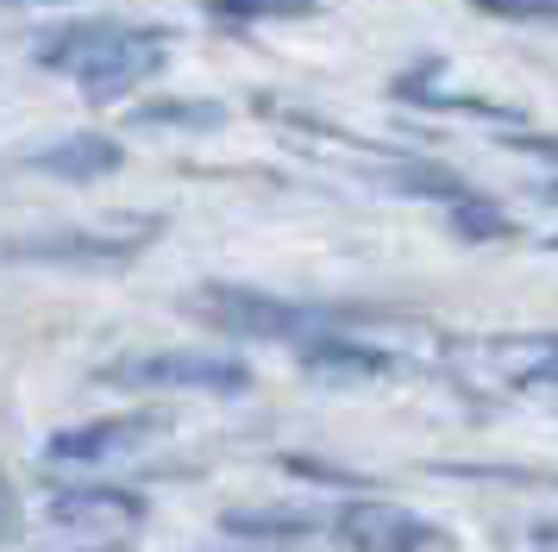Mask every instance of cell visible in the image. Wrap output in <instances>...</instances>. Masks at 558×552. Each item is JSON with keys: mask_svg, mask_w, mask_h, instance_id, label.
<instances>
[{"mask_svg": "<svg viewBox=\"0 0 558 552\" xmlns=\"http://www.w3.org/2000/svg\"><path fill=\"white\" fill-rule=\"evenodd\" d=\"M163 57H170V32H157V25H113V20L63 25V32H45V45H38V63L76 75L82 95L95 107L132 95L138 82H151L163 70Z\"/></svg>", "mask_w": 558, "mask_h": 552, "instance_id": "cell-1", "label": "cell"}, {"mask_svg": "<svg viewBox=\"0 0 558 552\" xmlns=\"http://www.w3.org/2000/svg\"><path fill=\"white\" fill-rule=\"evenodd\" d=\"M189 314L220 326L232 339H282V346H307L327 333V314L307 301H282L270 289H245V283H202L189 296Z\"/></svg>", "mask_w": 558, "mask_h": 552, "instance_id": "cell-2", "label": "cell"}, {"mask_svg": "<svg viewBox=\"0 0 558 552\" xmlns=\"http://www.w3.org/2000/svg\"><path fill=\"white\" fill-rule=\"evenodd\" d=\"M107 376L126 389H202V396H245L252 389V364L220 358V351H145V358L107 364Z\"/></svg>", "mask_w": 558, "mask_h": 552, "instance_id": "cell-3", "label": "cell"}, {"mask_svg": "<svg viewBox=\"0 0 558 552\" xmlns=\"http://www.w3.org/2000/svg\"><path fill=\"white\" fill-rule=\"evenodd\" d=\"M157 433H170L163 408H132V415H107V421H88V427H63L45 446V465H107V458L151 446Z\"/></svg>", "mask_w": 558, "mask_h": 552, "instance_id": "cell-4", "label": "cell"}, {"mask_svg": "<svg viewBox=\"0 0 558 552\" xmlns=\"http://www.w3.org/2000/svg\"><path fill=\"white\" fill-rule=\"evenodd\" d=\"M332 540L345 552H427L439 533H433L421 515H408L396 502H377V496H357L332 515Z\"/></svg>", "mask_w": 558, "mask_h": 552, "instance_id": "cell-5", "label": "cell"}, {"mask_svg": "<svg viewBox=\"0 0 558 552\" xmlns=\"http://www.w3.org/2000/svg\"><path fill=\"white\" fill-rule=\"evenodd\" d=\"M145 245H151L145 232H51V239H13V245H0V257H13V264H82V271H113V264H132Z\"/></svg>", "mask_w": 558, "mask_h": 552, "instance_id": "cell-6", "label": "cell"}, {"mask_svg": "<svg viewBox=\"0 0 558 552\" xmlns=\"http://www.w3.org/2000/svg\"><path fill=\"white\" fill-rule=\"evenodd\" d=\"M51 521L70 533H120V527L145 521V496L138 490H113V483H82V490H57Z\"/></svg>", "mask_w": 558, "mask_h": 552, "instance_id": "cell-7", "label": "cell"}, {"mask_svg": "<svg viewBox=\"0 0 558 552\" xmlns=\"http://www.w3.org/2000/svg\"><path fill=\"white\" fill-rule=\"evenodd\" d=\"M26 164H32V170H45V176H63V182H95V176L120 170V139H101V132H70V139H57V145L32 151Z\"/></svg>", "mask_w": 558, "mask_h": 552, "instance_id": "cell-8", "label": "cell"}, {"mask_svg": "<svg viewBox=\"0 0 558 552\" xmlns=\"http://www.w3.org/2000/svg\"><path fill=\"white\" fill-rule=\"evenodd\" d=\"M295 351H302L307 371L332 376V383H352V376H383V371H389V351H383V346L339 339V333H320V339H307V346H295Z\"/></svg>", "mask_w": 558, "mask_h": 552, "instance_id": "cell-9", "label": "cell"}, {"mask_svg": "<svg viewBox=\"0 0 558 552\" xmlns=\"http://www.w3.org/2000/svg\"><path fill=\"white\" fill-rule=\"evenodd\" d=\"M220 533H232V540H307V533H320V515H307V508H227Z\"/></svg>", "mask_w": 558, "mask_h": 552, "instance_id": "cell-10", "label": "cell"}, {"mask_svg": "<svg viewBox=\"0 0 558 552\" xmlns=\"http://www.w3.org/2000/svg\"><path fill=\"white\" fill-rule=\"evenodd\" d=\"M132 125H177V132H214L227 125V107L220 100H177V95H157L132 107Z\"/></svg>", "mask_w": 558, "mask_h": 552, "instance_id": "cell-11", "label": "cell"}, {"mask_svg": "<svg viewBox=\"0 0 558 552\" xmlns=\"http://www.w3.org/2000/svg\"><path fill=\"white\" fill-rule=\"evenodd\" d=\"M214 20L252 25V20H314V0H202Z\"/></svg>", "mask_w": 558, "mask_h": 552, "instance_id": "cell-12", "label": "cell"}, {"mask_svg": "<svg viewBox=\"0 0 558 552\" xmlns=\"http://www.w3.org/2000/svg\"><path fill=\"white\" fill-rule=\"evenodd\" d=\"M452 232L458 239H471V245H489V239H514V226H508V214H496L489 201H464V207H452Z\"/></svg>", "mask_w": 558, "mask_h": 552, "instance_id": "cell-13", "label": "cell"}, {"mask_svg": "<svg viewBox=\"0 0 558 552\" xmlns=\"http://www.w3.org/2000/svg\"><path fill=\"white\" fill-rule=\"evenodd\" d=\"M558 0H477V13L489 20H553Z\"/></svg>", "mask_w": 558, "mask_h": 552, "instance_id": "cell-14", "label": "cell"}, {"mask_svg": "<svg viewBox=\"0 0 558 552\" xmlns=\"http://www.w3.org/2000/svg\"><path fill=\"white\" fill-rule=\"evenodd\" d=\"M20 533V496H13V483H7V471H0V547Z\"/></svg>", "mask_w": 558, "mask_h": 552, "instance_id": "cell-15", "label": "cell"}, {"mask_svg": "<svg viewBox=\"0 0 558 552\" xmlns=\"http://www.w3.org/2000/svg\"><path fill=\"white\" fill-rule=\"evenodd\" d=\"M533 552H553V527H539V533H533Z\"/></svg>", "mask_w": 558, "mask_h": 552, "instance_id": "cell-16", "label": "cell"}]
</instances>
